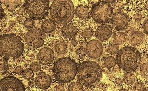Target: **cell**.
Segmentation results:
<instances>
[{"label":"cell","instance_id":"1","mask_svg":"<svg viewBox=\"0 0 148 91\" xmlns=\"http://www.w3.org/2000/svg\"><path fill=\"white\" fill-rule=\"evenodd\" d=\"M24 50L22 39L18 35L7 34L0 37V55L3 59L17 58L22 54Z\"/></svg>","mask_w":148,"mask_h":91},{"label":"cell","instance_id":"2","mask_svg":"<svg viewBox=\"0 0 148 91\" xmlns=\"http://www.w3.org/2000/svg\"><path fill=\"white\" fill-rule=\"evenodd\" d=\"M78 67L72 59L63 57L58 59L54 65L53 73L58 81L63 84L71 82L77 74Z\"/></svg>","mask_w":148,"mask_h":91},{"label":"cell","instance_id":"3","mask_svg":"<svg viewBox=\"0 0 148 91\" xmlns=\"http://www.w3.org/2000/svg\"><path fill=\"white\" fill-rule=\"evenodd\" d=\"M77 79L79 82L85 86H90L100 81L102 76L101 67L92 61L82 62L78 67Z\"/></svg>","mask_w":148,"mask_h":91},{"label":"cell","instance_id":"4","mask_svg":"<svg viewBox=\"0 0 148 91\" xmlns=\"http://www.w3.org/2000/svg\"><path fill=\"white\" fill-rule=\"evenodd\" d=\"M73 3L72 1H54L50 8V14L54 22L59 24L69 23L75 14Z\"/></svg>","mask_w":148,"mask_h":91},{"label":"cell","instance_id":"5","mask_svg":"<svg viewBox=\"0 0 148 91\" xmlns=\"http://www.w3.org/2000/svg\"><path fill=\"white\" fill-rule=\"evenodd\" d=\"M141 61V54L134 47H125L117 52L116 62L121 69L126 72L136 70Z\"/></svg>","mask_w":148,"mask_h":91},{"label":"cell","instance_id":"6","mask_svg":"<svg viewBox=\"0 0 148 91\" xmlns=\"http://www.w3.org/2000/svg\"><path fill=\"white\" fill-rule=\"evenodd\" d=\"M25 7L27 14L33 20H42L49 14V1H26Z\"/></svg>","mask_w":148,"mask_h":91},{"label":"cell","instance_id":"7","mask_svg":"<svg viewBox=\"0 0 148 91\" xmlns=\"http://www.w3.org/2000/svg\"><path fill=\"white\" fill-rule=\"evenodd\" d=\"M113 12L112 7L109 3L99 1L92 5L91 15L95 22L104 23L109 20Z\"/></svg>","mask_w":148,"mask_h":91},{"label":"cell","instance_id":"8","mask_svg":"<svg viewBox=\"0 0 148 91\" xmlns=\"http://www.w3.org/2000/svg\"><path fill=\"white\" fill-rule=\"evenodd\" d=\"M0 91H25V88L20 80L9 76L0 80Z\"/></svg>","mask_w":148,"mask_h":91},{"label":"cell","instance_id":"9","mask_svg":"<svg viewBox=\"0 0 148 91\" xmlns=\"http://www.w3.org/2000/svg\"><path fill=\"white\" fill-rule=\"evenodd\" d=\"M129 22V17L122 12L115 13L111 20V23L118 31L125 29L127 27Z\"/></svg>","mask_w":148,"mask_h":91},{"label":"cell","instance_id":"10","mask_svg":"<svg viewBox=\"0 0 148 91\" xmlns=\"http://www.w3.org/2000/svg\"><path fill=\"white\" fill-rule=\"evenodd\" d=\"M86 49L88 56L93 59L100 57L103 52L101 43L96 40H92L88 42L86 46Z\"/></svg>","mask_w":148,"mask_h":91},{"label":"cell","instance_id":"11","mask_svg":"<svg viewBox=\"0 0 148 91\" xmlns=\"http://www.w3.org/2000/svg\"><path fill=\"white\" fill-rule=\"evenodd\" d=\"M55 56L53 51L48 47H45L39 51L37 58L39 62L44 65H48L53 62Z\"/></svg>","mask_w":148,"mask_h":91},{"label":"cell","instance_id":"12","mask_svg":"<svg viewBox=\"0 0 148 91\" xmlns=\"http://www.w3.org/2000/svg\"><path fill=\"white\" fill-rule=\"evenodd\" d=\"M52 80L51 76L45 72H42L38 74L36 79V85L41 89L46 90L51 86Z\"/></svg>","mask_w":148,"mask_h":91},{"label":"cell","instance_id":"13","mask_svg":"<svg viewBox=\"0 0 148 91\" xmlns=\"http://www.w3.org/2000/svg\"><path fill=\"white\" fill-rule=\"evenodd\" d=\"M112 33V29L110 26L107 24H102L98 28L95 35L99 40L104 41L108 40Z\"/></svg>","mask_w":148,"mask_h":91},{"label":"cell","instance_id":"14","mask_svg":"<svg viewBox=\"0 0 148 91\" xmlns=\"http://www.w3.org/2000/svg\"><path fill=\"white\" fill-rule=\"evenodd\" d=\"M46 35L43 31L38 29H32L29 30L26 34L25 40L26 43L29 46H32L33 42L38 39H44Z\"/></svg>","mask_w":148,"mask_h":91},{"label":"cell","instance_id":"15","mask_svg":"<svg viewBox=\"0 0 148 91\" xmlns=\"http://www.w3.org/2000/svg\"><path fill=\"white\" fill-rule=\"evenodd\" d=\"M129 41L133 46H138L142 44L145 40V35L140 31H134L130 34Z\"/></svg>","mask_w":148,"mask_h":91},{"label":"cell","instance_id":"16","mask_svg":"<svg viewBox=\"0 0 148 91\" xmlns=\"http://www.w3.org/2000/svg\"><path fill=\"white\" fill-rule=\"evenodd\" d=\"M62 34L64 37L75 39L78 32L77 29L71 24L65 25L62 28Z\"/></svg>","mask_w":148,"mask_h":91},{"label":"cell","instance_id":"17","mask_svg":"<svg viewBox=\"0 0 148 91\" xmlns=\"http://www.w3.org/2000/svg\"><path fill=\"white\" fill-rule=\"evenodd\" d=\"M75 13L77 16L81 18H88L90 16L89 8L87 6H84L82 5L77 6Z\"/></svg>","mask_w":148,"mask_h":91},{"label":"cell","instance_id":"18","mask_svg":"<svg viewBox=\"0 0 148 91\" xmlns=\"http://www.w3.org/2000/svg\"><path fill=\"white\" fill-rule=\"evenodd\" d=\"M41 27L42 31L46 33H51L53 32L56 27L55 22L51 19L45 20L42 23Z\"/></svg>","mask_w":148,"mask_h":91},{"label":"cell","instance_id":"19","mask_svg":"<svg viewBox=\"0 0 148 91\" xmlns=\"http://www.w3.org/2000/svg\"><path fill=\"white\" fill-rule=\"evenodd\" d=\"M22 1L14 0V1H0L1 3L3 4L7 7L9 12L14 11L18 6L22 3Z\"/></svg>","mask_w":148,"mask_h":91},{"label":"cell","instance_id":"20","mask_svg":"<svg viewBox=\"0 0 148 91\" xmlns=\"http://www.w3.org/2000/svg\"><path fill=\"white\" fill-rule=\"evenodd\" d=\"M113 38L114 43L117 45L123 44L127 40L126 34L122 32L116 33L114 34Z\"/></svg>","mask_w":148,"mask_h":91},{"label":"cell","instance_id":"21","mask_svg":"<svg viewBox=\"0 0 148 91\" xmlns=\"http://www.w3.org/2000/svg\"><path fill=\"white\" fill-rule=\"evenodd\" d=\"M55 51L57 54L64 55L67 52V45L64 42H61L56 45Z\"/></svg>","mask_w":148,"mask_h":91},{"label":"cell","instance_id":"22","mask_svg":"<svg viewBox=\"0 0 148 91\" xmlns=\"http://www.w3.org/2000/svg\"><path fill=\"white\" fill-rule=\"evenodd\" d=\"M82 84L79 82L71 83L68 87V91H83Z\"/></svg>","mask_w":148,"mask_h":91},{"label":"cell","instance_id":"23","mask_svg":"<svg viewBox=\"0 0 148 91\" xmlns=\"http://www.w3.org/2000/svg\"><path fill=\"white\" fill-rule=\"evenodd\" d=\"M116 60L113 56L107 57L104 61L105 66L108 68H110L115 67L116 64Z\"/></svg>","mask_w":148,"mask_h":91},{"label":"cell","instance_id":"24","mask_svg":"<svg viewBox=\"0 0 148 91\" xmlns=\"http://www.w3.org/2000/svg\"><path fill=\"white\" fill-rule=\"evenodd\" d=\"M9 70L7 60L4 59H0V73L5 75Z\"/></svg>","mask_w":148,"mask_h":91},{"label":"cell","instance_id":"25","mask_svg":"<svg viewBox=\"0 0 148 91\" xmlns=\"http://www.w3.org/2000/svg\"><path fill=\"white\" fill-rule=\"evenodd\" d=\"M135 80V77L133 74L130 73H126L124 77L123 81L127 85L133 84Z\"/></svg>","mask_w":148,"mask_h":91},{"label":"cell","instance_id":"26","mask_svg":"<svg viewBox=\"0 0 148 91\" xmlns=\"http://www.w3.org/2000/svg\"><path fill=\"white\" fill-rule=\"evenodd\" d=\"M22 74L25 79L28 80L31 79L34 76V72L30 68L24 70Z\"/></svg>","mask_w":148,"mask_h":91},{"label":"cell","instance_id":"27","mask_svg":"<svg viewBox=\"0 0 148 91\" xmlns=\"http://www.w3.org/2000/svg\"><path fill=\"white\" fill-rule=\"evenodd\" d=\"M119 48L118 45L116 44H111L108 46L107 51L111 54H115L118 52Z\"/></svg>","mask_w":148,"mask_h":91},{"label":"cell","instance_id":"28","mask_svg":"<svg viewBox=\"0 0 148 91\" xmlns=\"http://www.w3.org/2000/svg\"><path fill=\"white\" fill-rule=\"evenodd\" d=\"M44 43V39H36L33 42L32 46L34 48H39L43 46Z\"/></svg>","mask_w":148,"mask_h":91},{"label":"cell","instance_id":"29","mask_svg":"<svg viewBox=\"0 0 148 91\" xmlns=\"http://www.w3.org/2000/svg\"><path fill=\"white\" fill-rule=\"evenodd\" d=\"M141 73L145 77H147L148 76V63H145L141 66L140 68Z\"/></svg>","mask_w":148,"mask_h":91},{"label":"cell","instance_id":"30","mask_svg":"<svg viewBox=\"0 0 148 91\" xmlns=\"http://www.w3.org/2000/svg\"><path fill=\"white\" fill-rule=\"evenodd\" d=\"M93 32L90 29H88L83 30L82 33V36L86 39H89L92 36Z\"/></svg>","mask_w":148,"mask_h":91},{"label":"cell","instance_id":"31","mask_svg":"<svg viewBox=\"0 0 148 91\" xmlns=\"http://www.w3.org/2000/svg\"><path fill=\"white\" fill-rule=\"evenodd\" d=\"M30 68L33 72H38L41 69V65L38 62H34L30 65Z\"/></svg>","mask_w":148,"mask_h":91},{"label":"cell","instance_id":"32","mask_svg":"<svg viewBox=\"0 0 148 91\" xmlns=\"http://www.w3.org/2000/svg\"><path fill=\"white\" fill-rule=\"evenodd\" d=\"M35 24V22L31 18H27L24 22L25 27L28 29L32 28Z\"/></svg>","mask_w":148,"mask_h":91},{"label":"cell","instance_id":"33","mask_svg":"<svg viewBox=\"0 0 148 91\" xmlns=\"http://www.w3.org/2000/svg\"><path fill=\"white\" fill-rule=\"evenodd\" d=\"M113 3L114 9L119 10V11L121 10L123 6L122 1H115Z\"/></svg>","mask_w":148,"mask_h":91},{"label":"cell","instance_id":"34","mask_svg":"<svg viewBox=\"0 0 148 91\" xmlns=\"http://www.w3.org/2000/svg\"><path fill=\"white\" fill-rule=\"evenodd\" d=\"M76 53L77 54L79 55L80 58H82L86 54L87 52L86 48L83 47H81L77 49L76 51Z\"/></svg>","mask_w":148,"mask_h":91},{"label":"cell","instance_id":"35","mask_svg":"<svg viewBox=\"0 0 148 91\" xmlns=\"http://www.w3.org/2000/svg\"><path fill=\"white\" fill-rule=\"evenodd\" d=\"M23 71V68L21 66H18L16 67L15 70V73L18 75H20L22 73Z\"/></svg>","mask_w":148,"mask_h":91},{"label":"cell","instance_id":"36","mask_svg":"<svg viewBox=\"0 0 148 91\" xmlns=\"http://www.w3.org/2000/svg\"><path fill=\"white\" fill-rule=\"evenodd\" d=\"M148 20L147 19H146L144 22L143 24V28L144 30V32L145 34H148Z\"/></svg>","mask_w":148,"mask_h":91},{"label":"cell","instance_id":"37","mask_svg":"<svg viewBox=\"0 0 148 91\" xmlns=\"http://www.w3.org/2000/svg\"><path fill=\"white\" fill-rule=\"evenodd\" d=\"M133 18L136 22H138L141 20L142 16L139 14H136L133 15Z\"/></svg>","mask_w":148,"mask_h":91},{"label":"cell","instance_id":"38","mask_svg":"<svg viewBox=\"0 0 148 91\" xmlns=\"http://www.w3.org/2000/svg\"><path fill=\"white\" fill-rule=\"evenodd\" d=\"M4 16V10L3 8L2 5L0 4V20H2Z\"/></svg>","mask_w":148,"mask_h":91},{"label":"cell","instance_id":"39","mask_svg":"<svg viewBox=\"0 0 148 91\" xmlns=\"http://www.w3.org/2000/svg\"><path fill=\"white\" fill-rule=\"evenodd\" d=\"M56 91H64V87L62 85L57 86L55 88Z\"/></svg>","mask_w":148,"mask_h":91},{"label":"cell","instance_id":"40","mask_svg":"<svg viewBox=\"0 0 148 91\" xmlns=\"http://www.w3.org/2000/svg\"><path fill=\"white\" fill-rule=\"evenodd\" d=\"M135 86L136 89H141L143 90V89H144L142 84H140L139 83H137V84H136Z\"/></svg>","mask_w":148,"mask_h":91},{"label":"cell","instance_id":"41","mask_svg":"<svg viewBox=\"0 0 148 91\" xmlns=\"http://www.w3.org/2000/svg\"><path fill=\"white\" fill-rule=\"evenodd\" d=\"M115 83L117 85H120V84H122V81L121 79L117 78L115 80Z\"/></svg>","mask_w":148,"mask_h":91},{"label":"cell","instance_id":"42","mask_svg":"<svg viewBox=\"0 0 148 91\" xmlns=\"http://www.w3.org/2000/svg\"><path fill=\"white\" fill-rule=\"evenodd\" d=\"M71 44L73 46L75 47V46L77 45V41L75 39H72V41H71Z\"/></svg>","mask_w":148,"mask_h":91},{"label":"cell","instance_id":"43","mask_svg":"<svg viewBox=\"0 0 148 91\" xmlns=\"http://www.w3.org/2000/svg\"><path fill=\"white\" fill-rule=\"evenodd\" d=\"M104 2L106 3H113L115 1H103Z\"/></svg>","mask_w":148,"mask_h":91},{"label":"cell","instance_id":"44","mask_svg":"<svg viewBox=\"0 0 148 91\" xmlns=\"http://www.w3.org/2000/svg\"><path fill=\"white\" fill-rule=\"evenodd\" d=\"M21 19H22V18H21V17L20 16H18L17 18V19L18 21L21 20Z\"/></svg>","mask_w":148,"mask_h":91},{"label":"cell","instance_id":"45","mask_svg":"<svg viewBox=\"0 0 148 91\" xmlns=\"http://www.w3.org/2000/svg\"><path fill=\"white\" fill-rule=\"evenodd\" d=\"M119 91H127V90L125 89H122L120 90Z\"/></svg>","mask_w":148,"mask_h":91},{"label":"cell","instance_id":"46","mask_svg":"<svg viewBox=\"0 0 148 91\" xmlns=\"http://www.w3.org/2000/svg\"><path fill=\"white\" fill-rule=\"evenodd\" d=\"M0 37H1V31H0Z\"/></svg>","mask_w":148,"mask_h":91}]
</instances>
